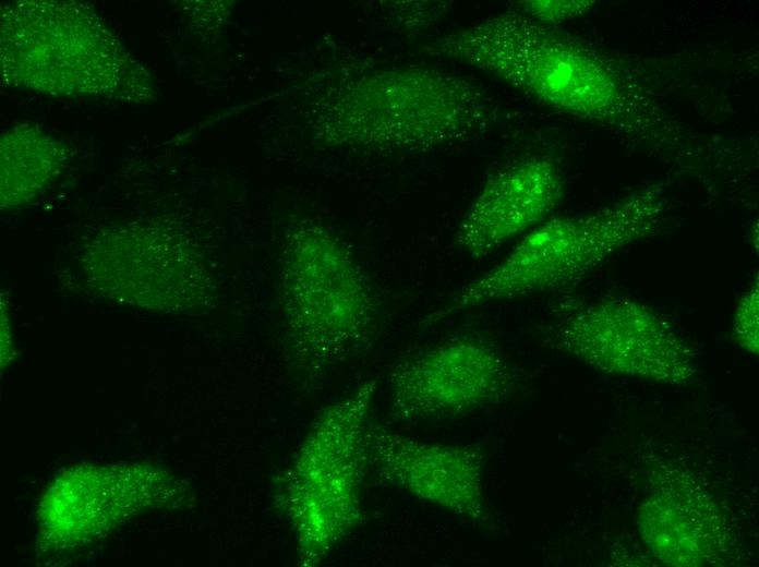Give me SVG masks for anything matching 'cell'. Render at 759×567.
<instances>
[{
  "mask_svg": "<svg viewBox=\"0 0 759 567\" xmlns=\"http://www.w3.org/2000/svg\"><path fill=\"white\" fill-rule=\"evenodd\" d=\"M666 210L664 189L656 183L593 212L545 219L502 261L453 293L430 321L571 286L656 233Z\"/></svg>",
  "mask_w": 759,
  "mask_h": 567,
  "instance_id": "3",
  "label": "cell"
},
{
  "mask_svg": "<svg viewBox=\"0 0 759 567\" xmlns=\"http://www.w3.org/2000/svg\"><path fill=\"white\" fill-rule=\"evenodd\" d=\"M279 265L286 366L313 384L370 342L374 293L348 248L313 222L288 231Z\"/></svg>",
  "mask_w": 759,
  "mask_h": 567,
  "instance_id": "2",
  "label": "cell"
},
{
  "mask_svg": "<svg viewBox=\"0 0 759 567\" xmlns=\"http://www.w3.org/2000/svg\"><path fill=\"white\" fill-rule=\"evenodd\" d=\"M550 343L609 375L686 386L698 374L695 352L674 324L631 298H605L571 311Z\"/></svg>",
  "mask_w": 759,
  "mask_h": 567,
  "instance_id": "6",
  "label": "cell"
},
{
  "mask_svg": "<svg viewBox=\"0 0 759 567\" xmlns=\"http://www.w3.org/2000/svg\"><path fill=\"white\" fill-rule=\"evenodd\" d=\"M516 373L505 355L479 336H456L397 363L389 374V417L438 421L495 406L513 391Z\"/></svg>",
  "mask_w": 759,
  "mask_h": 567,
  "instance_id": "7",
  "label": "cell"
},
{
  "mask_svg": "<svg viewBox=\"0 0 759 567\" xmlns=\"http://www.w3.org/2000/svg\"><path fill=\"white\" fill-rule=\"evenodd\" d=\"M593 5L594 1L588 0H530L521 1L519 8L531 20L554 26L587 14Z\"/></svg>",
  "mask_w": 759,
  "mask_h": 567,
  "instance_id": "12",
  "label": "cell"
},
{
  "mask_svg": "<svg viewBox=\"0 0 759 567\" xmlns=\"http://www.w3.org/2000/svg\"><path fill=\"white\" fill-rule=\"evenodd\" d=\"M563 195V177L553 160L533 156L514 161L483 184L458 225L456 244L471 258L483 260L543 222Z\"/></svg>",
  "mask_w": 759,
  "mask_h": 567,
  "instance_id": "9",
  "label": "cell"
},
{
  "mask_svg": "<svg viewBox=\"0 0 759 567\" xmlns=\"http://www.w3.org/2000/svg\"><path fill=\"white\" fill-rule=\"evenodd\" d=\"M366 442L369 467L383 482L474 524L493 526L480 447L426 443L372 422Z\"/></svg>",
  "mask_w": 759,
  "mask_h": 567,
  "instance_id": "8",
  "label": "cell"
},
{
  "mask_svg": "<svg viewBox=\"0 0 759 567\" xmlns=\"http://www.w3.org/2000/svg\"><path fill=\"white\" fill-rule=\"evenodd\" d=\"M637 526L649 551L668 566L720 565L732 545L720 506L684 471L659 473L638 508Z\"/></svg>",
  "mask_w": 759,
  "mask_h": 567,
  "instance_id": "10",
  "label": "cell"
},
{
  "mask_svg": "<svg viewBox=\"0 0 759 567\" xmlns=\"http://www.w3.org/2000/svg\"><path fill=\"white\" fill-rule=\"evenodd\" d=\"M335 129L360 147L436 150L470 142L495 122L493 100L470 80L436 68L375 70L342 84Z\"/></svg>",
  "mask_w": 759,
  "mask_h": 567,
  "instance_id": "5",
  "label": "cell"
},
{
  "mask_svg": "<svg viewBox=\"0 0 759 567\" xmlns=\"http://www.w3.org/2000/svg\"><path fill=\"white\" fill-rule=\"evenodd\" d=\"M759 282L758 277L738 299L732 319L733 337L746 352L759 351Z\"/></svg>",
  "mask_w": 759,
  "mask_h": 567,
  "instance_id": "11",
  "label": "cell"
},
{
  "mask_svg": "<svg viewBox=\"0 0 759 567\" xmlns=\"http://www.w3.org/2000/svg\"><path fill=\"white\" fill-rule=\"evenodd\" d=\"M431 55L485 72L532 99L644 144H678V130L613 60L508 12L435 39Z\"/></svg>",
  "mask_w": 759,
  "mask_h": 567,
  "instance_id": "1",
  "label": "cell"
},
{
  "mask_svg": "<svg viewBox=\"0 0 759 567\" xmlns=\"http://www.w3.org/2000/svg\"><path fill=\"white\" fill-rule=\"evenodd\" d=\"M375 393L369 379L328 405L274 479L273 506L292 531L300 567L322 564L363 521Z\"/></svg>",
  "mask_w": 759,
  "mask_h": 567,
  "instance_id": "4",
  "label": "cell"
}]
</instances>
